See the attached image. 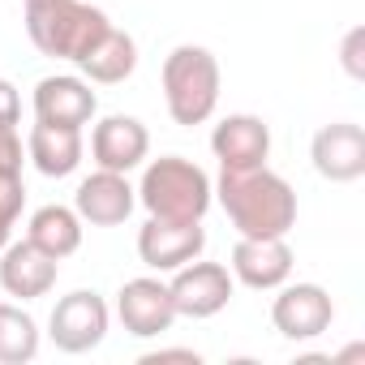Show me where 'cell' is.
I'll list each match as a JSON object with an SVG mask.
<instances>
[{
    "mask_svg": "<svg viewBox=\"0 0 365 365\" xmlns=\"http://www.w3.org/2000/svg\"><path fill=\"white\" fill-rule=\"evenodd\" d=\"M159 361H190V365H198L202 356L194 348H155V352H142V365H159Z\"/></svg>",
    "mask_w": 365,
    "mask_h": 365,
    "instance_id": "25",
    "label": "cell"
},
{
    "mask_svg": "<svg viewBox=\"0 0 365 365\" xmlns=\"http://www.w3.org/2000/svg\"><path fill=\"white\" fill-rule=\"evenodd\" d=\"M116 318L129 335L138 339H155L163 335L172 322H176V305H172V292L163 279L155 275H138L129 279L120 292H116Z\"/></svg>",
    "mask_w": 365,
    "mask_h": 365,
    "instance_id": "9",
    "label": "cell"
},
{
    "mask_svg": "<svg viewBox=\"0 0 365 365\" xmlns=\"http://www.w3.org/2000/svg\"><path fill=\"white\" fill-rule=\"evenodd\" d=\"M133 207H138V190L125 180V172H108V168L91 172L82 185H78V194H73L78 220L82 224H95V228L125 224L133 215Z\"/></svg>",
    "mask_w": 365,
    "mask_h": 365,
    "instance_id": "11",
    "label": "cell"
},
{
    "mask_svg": "<svg viewBox=\"0 0 365 365\" xmlns=\"http://www.w3.org/2000/svg\"><path fill=\"white\" fill-rule=\"evenodd\" d=\"M215 194L241 237H288L297 224V194L267 163L224 168Z\"/></svg>",
    "mask_w": 365,
    "mask_h": 365,
    "instance_id": "1",
    "label": "cell"
},
{
    "mask_svg": "<svg viewBox=\"0 0 365 365\" xmlns=\"http://www.w3.org/2000/svg\"><path fill=\"white\" fill-rule=\"evenodd\" d=\"M61 262L52 254H43L35 241H14L0 250V288L18 301H39L56 288Z\"/></svg>",
    "mask_w": 365,
    "mask_h": 365,
    "instance_id": "12",
    "label": "cell"
},
{
    "mask_svg": "<svg viewBox=\"0 0 365 365\" xmlns=\"http://www.w3.org/2000/svg\"><path fill=\"white\" fill-rule=\"evenodd\" d=\"M361 43H365V31L361 26H352L348 35H344V48H339V61H344V69H348V78H365V61H361Z\"/></svg>",
    "mask_w": 365,
    "mask_h": 365,
    "instance_id": "22",
    "label": "cell"
},
{
    "mask_svg": "<svg viewBox=\"0 0 365 365\" xmlns=\"http://www.w3.org/2000/svg\"><path fill=\"white\" fill-rule=\"evenodd\" d=\"M202 250H207L202 220H159V215H150L138 232V258L159 275H172L176 267L194 262Z\"/></svg>",
    "mask_w": 365,
    "mask_h": 365,
    "instance_id": "6",
    "label": "cell"
},
{
    "mask_svg": "<svg viewBox=\"0 0 365 365\" xmlns=\"http://www.w3.org/2000/svg\"><path fill=\"white\" fill-rule=\"evenodd\" d=\"M108 14L82 0H26V35L52 61H82L108 31Z\"/></svg>",
    "mask_w": 365,
    "mask_h": 365,
    "instance_id": "2",
    "label": "cell"
},
{
    "mask_svg": "<svg viewBox=\"0 0 365 365\" xmlns=\"http://www.w3.org/2000/svg\"><path fill=\"white\" fill-rule=\"evenodd\" d=\"M39 356V322L22 309L0 301V365H26Z\"/></svg>",
    "mask_w": 365,
    "mask_h": 365,
    "instance_id": "20",
    "label": "cell"
},
{
    "mask_svg": "<svg viewBox=\"0 0 365 365\" xmlns=\"http://www.w3.org/2000/svg\"><path fill=\"white\" fill-rule=\"evenodd\" d=\"M271 322L284 339H318L335 322V301L322 284H279V297L271 305Z\"/></svg>",
    "mask_w": 365,
    "mask_h": 365,
    "instance_id": "8",
    "label": "cell"
},
{
    "mask_svg": "<svg viewBox=\"0 0 365 365\" xmlns=\"http://www.w3.org/2000/svg\"><path fill=\"white\" fill-rule=\"evenodd\" d=\"M211 150H215L220 168H258L271 155V129H267L262 116L237 112V116H228V120L215 125Z\"/></svg>",
    "mask_w": 365,
    "mask_h": 365,
    "instance_id": "16",
    "label": "cell"
},
{
    "mask_svg": "<svg viewBox=\"0 0 365 365\" xmlns=\"http://www.w3.org/2000/svg\"><path fill=\"white\" fill-rule=\"evenodd\" d=\"M22 207H26V185H22V172H0V215L18 224Z\"/></svg>",
    "mask_w": 365,
    "mask_h": 365,
    "instance_id": "21",
    "label": "cell"
},
{
    "mask_svg": "<svg viewBox=\"0 0 365 365\" xmlns=\"http://www.w3.org/2000/svg\"><path fill=\"white\" fill-rule=\"evenodd\" d=\"M150 150V133L138 116H103L91 133V155L108 172H133Z\"/></svg>",
    "mask_w": 365,
    "mask_h": 365,
    "instance_id": "15",
    "label": "cell"
},
{
    "mask_svg": "<svg viewBox=\"0 0 365 365\" xmlns=\"http://www.w3.org/2000/svg\"><path fill=\"white\" fill-rule=\"evenodd\" d=\"M9 232H14V220H5V215H0V250L9 245Z\"/></svg>",
    "mask_w": 365,
    "mask_h": 365,
    "instance_id": "26",
    "label": "cell"
},
{
    "mask_svg": "<svg viewBox=\"0 0 365 365\" xmlns=\"http://www.w3.org/2000/svg\"><path fill=\"white\" fill-rule=\"evenodd\" d=\"M163 103L176 125H202L220 108V61L198 48L180 43L163 56Z\"/></svg>",
    "mask_w": 365,
    "mask_h": 365,
    "instance_id": "3",
    "label": "cell"
},
{
    "mask_svg": "<svg viewBox=\"0 0 365 365\" xmlns=\"http://www.w3.org/2000/svg\"><path fill=\"white\" fill-rule=\"evenodd\" d=\"M48 327H52L48 335H52V344L61 352H73V356L91 352L108 335V301L99 292H91V288H78V292H69V297L56 301Z\"/></svg>",
    "mask_w": 365,
    "mask_h": 365,
    "instance_id": "7",
    "label": "cell"
},
{
    "mask_svg": "<svg viewBox=\"0 0 365 365\" xmlns=\"http://www.w3.org/2000/svg\"><path fill=\"white\" fill-rule=\"evenodd\" d=\"M78 69H82L91 82H99V86H116V82L133 78V69H138V43H133V35L108 26L103 39L78 61Z\"/></svg>",
    "mask_w": 365,
    "mask_h": 365,
    "instance_id": "18",
    "label": "cell"
},
{
    "mask_svg": "<svg viewBox=\"0 0 365 365\" xmlns=\"http://www.w3.org/2000/svg\"><path fill=\"white\" fill-rule=\"evenodd\" d=\"M232 271L224 262H185L172 271V305H176V318H215L228 301H232Z\"/></svg>",
    "mask_w": 365,
    "mask_h": 365,
    "instance_id": "5",
    "label": "cell"
},
{
    "mask_svg": "<svg viewBox=\"0 0 365 365\" xmlns=\"http://www.w3.org/2000/svg\"><path fill=\"white\" fill-rule=\"evenodd\" d=\"M26 241H35L43 254H52V258L61 262V258L78 254V245H82V220H78L73 207H56V202H52V207H39V211L31 215Z\"/></svg>",
    "mask_w": 365,
    "mask_h": 365,
    "instance_id": "19",
    "label": "cell"
},
{
    "mask_svg": "<svg viewBox=\"0 0 365 365\" xmlns=\"http://www.w3.org/2000/svg\"><path fill=\"white\" fill-rule=\"evenodd\" d=\"M99 112V99L91 91V82L82 78H69V73H56V78H43L35 86V120H48V125H91Z\"/></svg>",
    "mask_w": 365,
    "mask_h": 365,
    "instance_id": "14",
    "label": "cell"
},
{
    "mask_svg": "<svg viewBox=\"0 0 365 365\" xmlns=\"http://www.w3.org/2000/svg\"><path fill=\"white\" fill-rule=\"evenodd\" d=\"M26 155L43 176H69L82 163V129L35 120V129L26 138Z\"/></svg>",
    "mask_w": 365,
    "mask_h": 365,
    "instance_id": "17",
    "label": "cell"
},
{
    "mask_svg": "<svg viewBox=\"0 0 365 365\" xmlns=\"http://www.w3.org/2000/svg\"><path fill=\"white\" fill-rule=\"evenodd\" d=\"M309 159H314L318 176L335 180V185H352V180L365 176V129L352 120L322 125L309 142Z\"/></svg>",
    "mask_w": 365,
    "mask_h": 365,
    "instance_id": "10",
    "label": "cell"
},
{
    "mask_svg": "<svg viewBox=\"0 0 365 365\" xmlns=\"http://www.w3.org/2000/svg\"><path fill=\"white\" fill-rule=\"evenodd\" d=\"M292 275V250L284 237H241L232 250V279H241L245 288L271 292L279 284H288Z\"/></svg>",
    "mask_w": 365,
    "mask_h": 365,
    "instance_id": "13",
    "label": "cell"
},
{
    "mask_svg": "<svg viewBox=\"0 0 365 365\" xmlns=\"http://www.w3.org/2000/svg\"><path fill=\"white\" fill-rule=\"evenodd\" d=\"M138 202L159 220H202L215 202V185L194 159L163 155V159L146 163Z\"/></svg>",
    "mask_w": 365,
    "mask_h": 365,
    "instance_id": "4",
    "label": "cell"
},
{
    "mask_svg": "<svg viewBox=\"0 0 365 365\" xmlns=\"http://www.w3.org/2000/svg\"><path fill=\"white\" fill-rule=\"evenodd\" d=\"M22 120V95L14 82L0 78V125H18Z\"/></svg>",
    "mask_w": 365,
    "mask_h": 365,
    "instance_id": "24",
    "label": "cell"
},
{
    "mask_svg": "<svg viewBox=\"0 0 365 365\" xmlns=\"http://www.w3.org/2000/svg\"><path fill=\"white\" fill-rule=\"evenodd\" d=\"M0 172H22V138H18V125H0Z\"/></svg>",
    "mask_w": 365,
    "mask_h": 365,
    "instance_id": "23",
    "label": "cell"
}]
</instances>
